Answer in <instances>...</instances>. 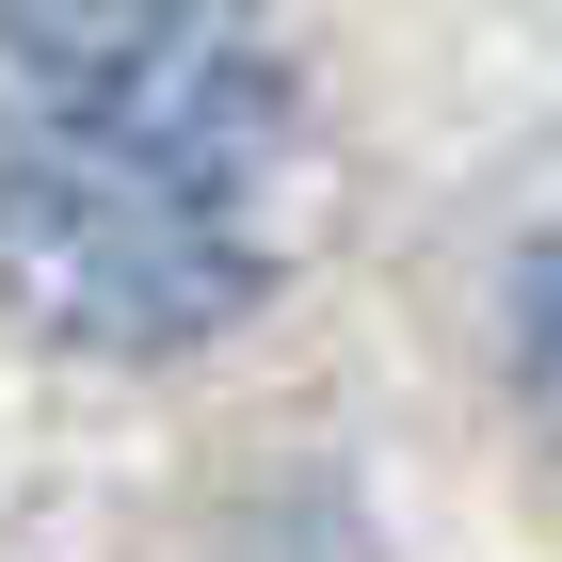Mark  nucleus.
Returning a JSON list of instances; mask_svg holds the SVG:
<instances>
[{
	"mask_svg": "<svg viewBox=\"0 0 562 562\" xmlns=\"http://www.w3.org/2000/svg\"><path fill=\"white\" fill-rule=\"evenodd\" d=\"M305 225V81L258 0H0V338H225Z\"/></svg>",
	"mask_w": 562,
	"mask_h": 562,
	"instance_id": "1",
	"label": "nucleus"
},
{
	"mask_svg": "<svg viewBox=\"0 0 562 562\" xmlns=\"http://www.w3.org/2000/svg\"><path fill=\"white\" fill-rule=\"evenodd\" d=\"M498 353H515V402H530V434H547V467H562V210L515 241V290H498Z\"/></svg>",
	"mask_w": 562,
	"mask_h": 562,
	"instance_id": "2",
	"label": "nucleus"
}]
</instances>
